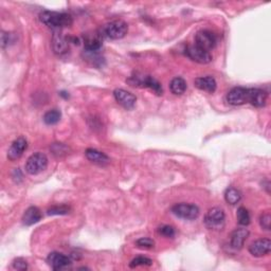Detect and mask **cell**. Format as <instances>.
<instances>
[{
	"label": "cell",
	"instance_id": "6da1fadb",
	"mask_svg": "<svg viewBox=\"0 0 271 271\" xmlns=\"http://www.w3.org/2000/svg\"><path fill=\"white\" fill-rule=\"evenodd\" d=\"M39 20L51 29H63L72 24V17L67 13L53 11H42L39 14Z\"/></svg>",
	"mask_w": 271,
	"mask_h": 271
},
{
	"label": "cell",
	"instance_id": "7a4b0ae2",
	"mask_svg": "<svg viewBox=\"0 0 271 271\" xmlns=\"http://www.w3.org/2000/svg\"><path fill=\"white\" fill-rule=\"evenodd\" d=\"M128 25L123 20H112L106 23L102 28L101 34L103 37H107L110 39H121L127 34Z\"/></svg>",
	"mask_w": 271,
	"mask_h": 271
},
{
	"label": "cell",
	"instance_id": "3957f363",
	"mask_svg": "<svg viewBox=\"0 0 271 271\" xmlns=\"http://www.w3.org/2000/svg\"><path fill=\"white\" fill-rule=\"evenodd\" d=\"M127 82L130 84V86L145 87V88H150L158 95L162 94V92H163L161 84L151 75L136 74V75L130 76L127 80Z\"/></svg>",
	"mask_w": 271,
	"mask_h": 271
},
{
	"label": "cell",
	"instance_id": "277c9868",
	"mask_svg": "<svg viewBox=\"0 0 271 271\" xmlns=\"http://www.w3.org/2000/svg\"><path fill=\"white\" fill-rule=\"evenodd\" d=\"M226 224V215L221 208L210 209L205 217V225L208 229L213 231H221Z\"/></svg>",
	"mask_w": 271,
	"mask_h": 271
},
{
	"label": "cell",
	"instance_id": "5b68a950",
	"mask_svg": "<svg viewBox=\"0 0 271 271\" xmlns=\"http://www.w3.org/2000/svg\"><path fill=\"white\" fill-rule=\"evenodd\" d=\"M48 167V158L45 154L35 153L25 162V171L30 175H38Z\"/></svg>",
	"mask_w": 271,
	"mask_h": 271
},
{
	"label": "cell",
	"instance_id": "8992f818",
	"mask_svg": "<svg viewBox=\"0 0 271 271\" xmlns=\"http://www.w3.org/2000/svg\"><path fill=\"white\" fill-rule=\"evenodd\" d=\"M172 212L182 220L193 221L199 216V208L192 204H178L172 208Z\"/></svg>",
	"mask_w": 271,
	"mask_h": 271
},
{
	"label": "cell",
	"instance_id": "52a82bcc",
	"mask_svg": "<svg viewBox=\"0 0 271 271\" xmlns=\"http://www.w3.org/2000/svg\"><path fill=\"white\" fill-rule=\"evenodd\" d=\"M217 43V37L216 35L209 31V30H203L199 31L195 36V45L199 48H202L208 52L211 51L215 48Z\"/></svg>",
	"mask_w": 271,
	"mask_h": 271
},
{
	"label": "cell",
	"instance_id": "ba28073f",
	"mask_svg": "<svg viewBox=\"0 0 271 271\" xmlns=\"http://www.w3.org/2000/svg\"><path fill=\"white\" fill-rule=\"evenodd\" d=\"M249 88L245 87H234L227 94V102L233 106H240L248 103Z\"/></svg>",
	"mask_w": 271,
	"mask_h": 271
},
{
	"label": "cell",
	"instance_id": "9c48e42d",
	"mask_svg": "<svg viewBox=\"0 0 271 271\" xmlns=\"http://www.w3.org/2000/svg\"><path fill=\"white\" fill-rule=\"evenodd\" d=\"M186 55L198 64H209L212 60V55L210 52L199 48L196 45L189 46L186 49Z\"/></svg>",
	"mask_w": 271,
	"mask_h": 271
},
{
	"label": "cell",
	"instance_id": "30bf717a",
	"mask_svg": "<svg viewBox=\"0 0 271 271\" xmlns=\"http://www.w3.org/2000/svg\"><path fill=\"white\" fill-rule=\"evenodd\" d=\"M113 97H115L116 101L121 105V106L124 107L125 109H133L137 102L136 95H134L132 92L121 88L113 91Z\"/></svg>",
	"mask_w": 271,
	"mask_h": 271
},
{
	"label": "cell",
	"instance_id": "8fae6325",
	"mask_svg": "<svg viewBox=\"0 0 271 271\" xmlns=\"http://www.w3.org/2000/svg\"><path fill=\"white\" fill-rule=\"evenodd\" d=\"M27 148H28L27 140H25L23 137L17 138L16 140H14L10 148H8L7 158L10 159L11 161H15L17 159H19Z\"/></svg>",
	"mask_w": 271,
	"mask_h": 271
},
{
	"label": "cell",
	"instance_id": "7c38bea8",
	"mask_svg": "<svg viewBox=\"0 0 271 271\" xmlns=\"http://www.w3.org/2000/svg\"><path fill=\"white\" fill-rule=\"evenodd\" d=\"M47 263L53 270H60L71 264V260L63 253L51 252L47 258Z\"/></svg>",
	"mask_w": 271,
	"mask_h": 271
},
{
	"label": "cell",
	"instance_id": "4fadbf2b",
	"mask_svg": "<svg viewBox=\"0 0 271 271\" xmlns=\"http://www.w3.org/2000/svg\"><path fill=\"white\" fill-rule=\"evenodd\" d=\"M271 249V242L269 239L258 240L253 242L249 246L250 255L256 258H262L270 252Z\"/></svg>",
	"mask_w": 271,
	"mask_h": 271
},
{
	"label": "cell",
	"instance_id": "5bb4252c",
	"mask_svg": "<svg viewBox=\"0 0 271 271\" xmlns=\"http://www.w3.org/2000/svg\"><path fill=\"white\" fill-rule=\"evenodd\" d=\"M70 38L65 37L62 33L55 32L52 37V48L57 55H64L69 51Z\"/></svg>",
	"mask_w": 271,
	"mask_h": 271
},
{
	"label": "cell",
	"instance_id": "9a60e30c",
	"mask_svg": "<svg viewBox=\"0 0 271 271\" xmlns=\"http://www.w3.org/2000/svg\"><path fill=\"white\" fill-rule=\"evenodd\" d=\"M102 34L101 32L87 33L84 35V47L88 52H97L102 47Z\"/></svg>",
	"mask_w": 271,
	"mask_h": 271
},
{
	"label": "cell",
	"instance_id": "2e32d148",
	"mask_svg": "<svg viewBox=\"0 0 271 271\" xmlns=\"http://www.w3.org/2000/svg\"><path fill=\"white\" fill-rule=\"evenodd\" d=\"M268 94L265 90L260 88H249L248 103L256 107H264L267 103Z\"/></svg>",
	"mask_w": 271,
	"mask_h": 271
},
{
	"label": "cell",
	"instance_id": "e0dca14e",
	"mask_svg": "<svg viewBox=\"0 0 271 271\" xmlns=\"http://www.w3.org/2000/svg\"><path fill=\"white\" fill-rule=\"evenodd\" d=\"M249 237V231L245 228L235 229L230 237V245L235 250H240L243 248L245 242Z\"/></svg>",
	"mask_w": 271,
	"mask_h": 271
},
{
	"label": "cell",
	"instance_id": "ac0fdd59",
	"mask_svg": "<svg viewBox=\"0 0 271 271\" xmlns=\"http://www.w3.org/2000/svg\"><path fill=\"white\" fill-rule=\"evenodd\" d=\"M194 84L198 89L210 92V93H213L216 90V87H217V83L215 81V78L213 76H210V75L197 77L196 80L194 81Z\"/></svg>",
	"mask_w": 271,
	"mask_h": 271
},
{
	"label": "cell",
	"instance_id": "d6986e66",
	"mask_svg": "<svg viewBox=\"0 0 271 271\" xmlns=\"http://www.w3.org/2000/svg\"><path fill=\"white\" fill-rule=\"evenodd\" d=\"M41 220V213L39 211V209L36 207H30L25 212L23 213L22 216V223L25 226H32L34 224L38 223Z\"/></svg>",
	"mask_w": 271,
	"mask_h": 271
},
{
	"label": "cell",
	"instance_id": "ffe728a7",
	"mask_svg": "<svg viewBox=\"0 0 271 271\" xmlns=\"http://www.w3.org/2000/svg\"><path fill=\"white\" fill-rule=\"evenodd\" d=\"M85 155L87 157V159L90 160L93 163L106 164L109 162V158L107 155H105L104 153L98 150H94V148H88V150H86Z\"/></svg>",
	"mask_w": 271,
	"mask_h": 271
},
{
	"label": "cell",
	"instance_id": "44dd1931",
	"mask_svg": "<svg viewBox=\"0 0 271 271\" xmlns=\"http://www.w3.org/2000/svg\"><path fill=\"white\" fill-rule=\"evenodd\" d=\"M170 89L174 94L181 95L187 90V82L182 77H175L170 84Z\"/></svg>",
	"mask_w": 271,
	"mask_h": 271
},
{
	"label": "cell",
	"instance_id": "7402d4cb",
	"mask_svg": "<svg viewBox=\"0 0 271 271\" xmlns=\"http://www.w3.org/2000/svg\"><path fill=\"white\" fill-rule=\"evenodd\" d=\"M225 199L226 202L228 203L229 205H237L241 202L242 199V193L235 188H229L227 189L226 192H225Z\"/></svg>",
	"mask_w": 271,
	"mask_h": 271
},
{
	"label": "cell",
	"instance_id": "603a6c76",
	"mask_svg": "<svg viewBox=\"0 0 271 271\" xmlns=\"http://www.w3.org/2000/svg\"><path fill=\"white\" fill-rule=\"evenodd\" d=\"M60 118H62V112L58 109H51L45 113L43 122H45L47 125H54L58 123Z\"/></svg>",
	"mask_w": 271,
	"mask_h": 271
},
{
	"label": "cell",
	"instance_id": "cb8c5ba5",
	"mask_svg": "<svg viewBox=\"0 0 271 271\" xmlns=\"http://www.w3.org/2000/svg\"><path fill=\"white\" fill-rule=\"evenodd\" d=\"M237 216H238V223L241 226H248L250 224V214L246 208H244V207L239 208Z\"/></svg>",
	"mask_w": 271,
	"mask_h": 271
},
{
	"label": "cell",
	"instance_id": "d4e9b609",
	"mask_svg": "<svg viewBox=\"0 0 271 271\" xmlns=\"http://www.w3.org/2000/svg\"><path fill=\"white\" fill-rule=\"evenodd\" d=\"M152 264H153V261L151 259L145 258V257H138L130 262L129 267L135 268L138 266H151Z\"/></svg>",
	"mask_w": 271,
	"mask_h": 271
},
{
	"label": "cell",
	"instance_id": "484cf974",
	"mask_svg": "<svg viewBox=\"0 0 271 271\" xmlns=\"http://www.w3.org/2000/svg\"><path fill=\"white\" fill-rule=\"evenodd\" d=\"M70 208L68 206H54L48 210L49 215H65L68 214Z\"/></svg>",
	"mask_w": 271,
	"mask_h": 271
},
{
	"label": "cell",
	"instance_id": "4316f807",
	"mask_svg": "<svg viewBox=\"0 0 271 271\" xmlns=\"http://www.w3.org/2000/svg\"><path fill=\"white\" fill-rule=\"evenodd\" d=\"M260 225L262 228L266 231L270 230V226H271V216L269 212L264 213L260 218Z\"/></svg>",
	"mask_w": 271,
	"mask_h": 271
},
{
	"label": "cell",
	"instance_id": "83f0119b",
	"mask_svg": "<svg viewBox=\"0 0 271 271\" xmlns=\"http://www.w3.org/2000/svg\"><path fill=\"white\" fill-rule=\"evenodd\" d=\"M158 232L160 235H162V237H165V238H173L175 235V230L172 226H168V225H164L162 227H160V228L158 229Z\"/></svg>",
	"mask_w": 271,
	"mask_h": 271
},
{
	"label": "cell",
	"instance_id": "f1b7e54d",
	"mask_svg": "<svg viewBox=\"0 0 271 271\" xmlns=\"http://www.w3.org/2000/svg\"><path fill=\"white\" fill-rule=\"evenodd\" d=\"M136 245L140 248H153L155 246V242L152 239L142 238L136 242Z\"/></svg>",
	"mask_w": 271,
	"mask_h": 271
},
{
	"label": "cell",
	"instance_id": "f546056e",
	"mask_svg": "<svg viewBox=\"0 0 271 271\" xmlns=\"http://www.w3.org/2000/svg\"><path fill=\"white\" fill-rule=\"evenodd\" d=\"M13 267L17 270H21V271H24L28 269V264L27 262H25L23 259L21 258H18V259H15L13 261Z\"/></svg>",
	"mask_w": 271,
	"mask_h": 271
},
{
	"label": "cell",
	"instance_id": "4dcf8cb0",
	"mask_svg": "<svg viewBox=\"0 0 271 271\" xmlns=\"http://www.w3.org/2000/svg\"><path fill=\"white\" fill-rule=\"evenodd\" d=\"M11 37H12V34L2 32V34H1V45H2V48H5L6 46H8V42L12 41Z\"/></svg>",
	"mask_w": 271,
	"mask_h": 271
}]
</instances>
